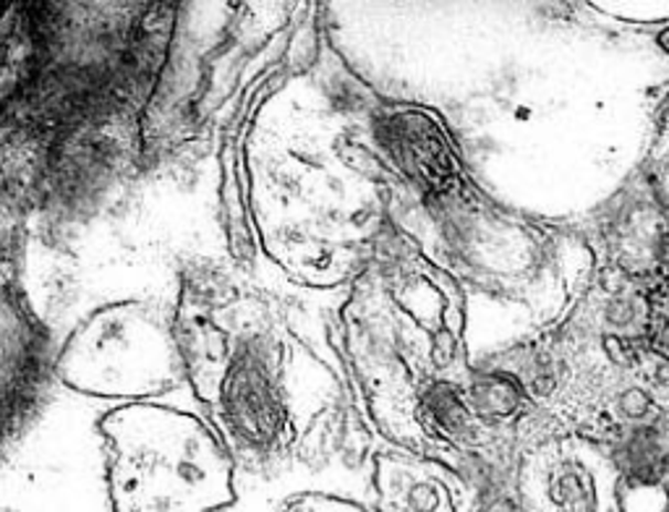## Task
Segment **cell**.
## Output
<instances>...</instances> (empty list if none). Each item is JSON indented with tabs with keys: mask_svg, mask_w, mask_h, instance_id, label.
Returning a JSON list of instances; mask_svg holds the SVG:
<instances>
[{
	"mask_svg": "<svg viewBox=\"0 0 669 512\" xmlns=\"http://www.w3.org/2000/svg\"><path fill=\"white\" fill-rule=\"evenodd\" d=\"M113 512H220L236 502L231 447L197 414L158 401L99 418Z\"/></svg>",
	"mask_w": 669,
	"mask_h": 512,
	"instance_id": "1",
	"label": "cell"
},
{
	"mask_svg": "<svg viewBox=\"0 0 669 512\" xmlns=\"http://www.w3.org/2000/svg\"><path fill=\"white\" fill-rule=\"evenodd\" d=\"M66 387L99 401H155L183 376V340L155 306L120 301L92 311L76 324L55 359Z\"/></svg>",
	"mask_w": 669,
	"mask_h": 512,
	"instance_id": "2",
	"label": "cell"
},
{
	"mask_svg": "<svg viewBox=\"0 0 669 512\" xmlns=\"http://www.w3.org/2000/svg\"><path fill=\"white\" fill-rule=\"evenodd\" d=\"M265 335H244L236 345L225 338L223 372L208 397L215 429L241 452L265 455L286 445L288 414L280 393V369Z\"/></svg>",
	"mask_w": 669,
	"mask_h": 512,
	"instance_id": "3",
	"label": "cell"
},
{
	"mask_svg": "<svg viewBox=\"0 0 669 512\" xmlns=\"http://www.w3.org/2000/svg\"><path fill=\"white\" fill-rule=\"evenodd\" d=\"M50 338L21 290L6 280L3 290V401L6 439L38 410L47 387Z\"/></svg>",
	"mask_w": 669,
	"mask_h": 512,
	"instance_id": "4",
	"label": "cell"
},
{
	"mask_svg": "<svg viewBox=\"0 0 669 512\" xmlns=\"http://www.w3.org/2000/svg\"><path fill=\"white\" fill-rule=\"evenodd\" d=\"M374 492V512H460L466 502L453 468L411 455H376Z\"/></svg>",
	"mask_w": 669,
	"mask_h": 512,
	"instance_id": "5",
	"label": "cell"
},
{
	"mask_svg": "<svg viewBox=\"0 0 669 512\" xmlns=\"http://www.w3.org/2000/svg\"><path fill=\"white\" fill-rule=\"evenodd\" d=\"M384 128L390 134V145L397 147L393 154L403 173L414 175L422 183H445L455 173L443 131H437V126H432L422 113H397Z\"/></svg>",
	"mask_w": 669,
	"mask_h": 512,
	"instance_id": "6",
	"label": "cell"
},
{
	"mask_svg": "<svg viewBox=\"0 0 669 512\" xmlns=\"http://www.w3.org/2000/svg\"><path fill=\"white\" fill-rule=\"evenodd\" d=\"M283 512H372L351 500H340L332 494H304L296 497Z\"/></svg>",
	"mask_w": 669,
	"mask_h": 512,
	"instance_id": "7",
	"label": "cell"
},
{
	"mask_svg": "<svg viewBox=\"0 0 669 512\" xmlns=\"http://www.w3.org/2000/svg\"><path fill=\"white\" fill-rule=\"evenodd\" d=\"M481 512H516V510H512L508 502H495V504H492V502H489V504H487V508H484Z\"/></svg>",
	"mask_w": 669,
	"mask_h": 512,
	"instance_id": "8",
	"label": "cell"
}]
</instances>
